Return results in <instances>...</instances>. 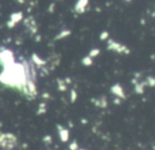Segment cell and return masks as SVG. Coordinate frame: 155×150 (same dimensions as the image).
Wrapping results in <instances>:
<instances>
[{
	"label": "cell",
	"instance_id": "obj_5",
	"mask_svg": "<svg viewBox=\"0 0 155 150\" xmlns=\"http://www.w3.org/2000/svg\"><path fill=\"white\" fill-rule=\"evenodd\" d=\"M89 0H78V2L75 5V10L77 13H83L85 10V6H87Z\"/></svg>",
	"mask_w": 155,
	"mask_h": 150
},
{
	"label": "cell",
	"instance_id": "obj_4",
	"mask_svg": "<svg viewBox=\"0 0 155 150\" xmlns=\"http://www.w3.org/2000/svg\"><path fill=\"white\" fill-rule=\"evenodd\" d=\"M133 84L135 85V86H134L135 92L137 93V94H144V87L147 86L146 81H139V82H137L135 79H134L133 80Z\"/></svg>",
	"mask_w": 155,
	"mask_h": 150
},
{
	"label": "cell",
	"instance_id": "obj_9",
	"mask_svg": "<svg viewBox=\"0 0 155 150\" xmlns=\"http://www.w3.org/2000/svg\"><path fill=\"white\" fill-rule=\"evenodd\" d=\"M99 53H100V50H99V49H92V50L90 51L89 56L91 57V58H94V57L98 56V55H99Z\"/></svg>",
	"mask_w": 155,
	"mask_h": 150
},
{
	"label": "cell",
	"instance_id": "obj_11",
	"mask_svg": "<svg viewBox=\"0 0 155 150\" xmlns=\"http://www.w3.org/2000/svg\"><path fill=\"white\" fill-rule=\"evenodd\" d=\"M76 97H77L76 92H75L74 90H72V92H71V101H75V99H76Z\"/></svg>",
	"mask_w": 155,
	"mask_h": 150
},
{
	"label": "cell",
	"instance_id": "obj_13",
	"mask_svg": "<svg viewBox=\"0 0 155 150\" xmlns=\"http://www.w3.org/2000/svg\"><path fill=\"white\" fill-rule=\"evenodd\" d=\"M114 104H116V105H119L120 104V101H121V99L120 98H118V97H116V98H114Z\"/></svg>",
	"mask_w": 155,
	"mask_h": 150
},
{
	"label": "cell",
	"instance_id": "obj_10",
	"mask_svg": "<svg viewBox=\"0 0 155 150\" xmlns=\"http://www.w3.org/2000/svg\"><path fill=\"white\" fill-rule=\"evenodd\" d=\"M100 40H107L109 38V32L108 31H104L99 36Z\"/></svg>",
	"mask_w": 155,
	"mask_h": 150
},
{
	"label": "cell",
	"instance_id": "obj_2",
	"mask_svg": "<svg viewBox=\"0 0 155 150\" xmlns=\"http://www.w3.org/2000/svg\"><path fill=\"white\" fill-rule=\"evenodd\" d=\"M111 93L115 95V97H118L120 99H125L126 98V93L123 88L120 86L119 84H114L110 89Z\"/></svg>",
	"mask_w": 155,
	"mask_h": 150
},
{
	"label": "cell",
	"instance_id": "obj_8",
	"mask_svg": "<svg viewBox=\"0 0 155 150\" xmlns=\"http://www.w3.org/2000/svg\"><path fill=\"white\" fill-rule=\"evenodd\" d=\"M82 63L85 65H91L92 63H93V60H92L91 57L88 55V56H85V57H83V58H82Z\"/></svg>",
	"mask_w": 155,
	"mask_h": 150
},
{
	"label": "cell",
	"instance_id": "obj_15",
	"mask_svg": "<svg viewBox=\"0 0 155 150\" xmlns=\"http://www.w3.org/2000/svg\"><path fill=\"white\" fill-rule=\"evenodd\" d=\"M80 150H85V149H80Z\"/></svg>",
	"mask_w": 155,
	"mask_h": 150
},
{
	"label": "cell",
	"instance_id": "obj_1",
	"mask_svg": "<svg viewBox=\"0 0 155 150\" xmlns=\"http://www.w3.org/2000/svg\"><path fill=\"white\" fill-rule=\"evenodd\" d=\"M107 49L109 51H112V52L118 53V54H130V49L127 46L120 43V42H117L113 39H108V46Z\"/></svg>",
	"mask_w": 155,
	"mask_h": 150
},
{
	"label": "cell",
	"instance_id": "obj_3",
	"mask_svg": "<svg viewBox=\"0 0 155 150\" xmlns=\"http://www.w3.org/2000/svg\"><path fill=\"white\" fill-rule=\"evenodd\" d=\"M93 101H94V105L101 108V109H104V108L108 107V99H107L106 96H100L97 99H93Z\"/></svg>",
	"mask_w": 155,
	"mask_h": 150
},
{
	"label": "cell",
	"instance_id": "obj_12",
	"mask_svg": "<svg viewBox=\"0 0 155 150\" xmlns=\"http://www.w3.org/2000/svg\"><path fill=\"white\" fill-rule=\"evenodd\" d=\"M77 147H78V146H77L76 142H73V143L70 145V149L71 150H77Z\"/></svg>",
	"mask_w": 155,
	"mask_h": 150
},
{
	"label": "cell",
	"instance_id": "obj_6",
	"mask_svg": "<svg viewBox=\"0 0 155 150\" xmlns=\"http://www.w3.org/2000/svg\"><path fill=\"white\" fill-rule=\"evenodd\" d=\"M146 85L149 87H155V77L154 76H148L146 79Z\"/></svg>",
	"mask_w": 155,
	"mask_h": 150
},
{
	"label": "cell",
	"instance_id": "obj_14",
	"mask_svg": "<svg viewBox=\"0 0 155 150\" xmlns=\"http://www.w3.org/2000/svg\"><path fill=\"white\" fill-rule=\"evenodd\" d=\"M125 1H128V2H129V1H131V0H125Z\"/></svg>",
	"mask_w": 155,
	"mask_h": 150
},
{
	"label": "cell",
	"instance_id": "obj_7",
	"mask_svg": "<svg viewBox=\"0 0 155 150\" xmlns=\"http://www.w3.org/2000/svg\"><path fill=\"white\" fill-rule=\"evenodd\" d=\"M60 136H61V139L64 142H67L69 139V132L68 130H66V129H61L60 130Z\"/></svg>",
	"mask_w": 155,
	"mask_h": 150
}]
</instances>
